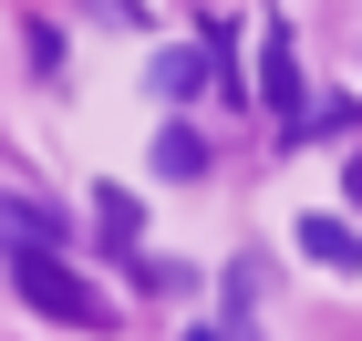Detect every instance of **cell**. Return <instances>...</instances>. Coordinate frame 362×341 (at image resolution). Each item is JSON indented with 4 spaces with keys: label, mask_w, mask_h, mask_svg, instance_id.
I'll list each match as a JSON object with an SVG mask.
<instances>
[{
    "label": "cell",
    "mask_w": 362,
    "mask_h": 341,
    "mask_svg": "<svg viewBox=\"0 0 362 341\" xmlns=\"http://www.w3.org/2000/svg\"><path fill=\"white\" fill-rule=\"evenodd\" d=\"M352 197H362V155H352Z\"/></svg>",
    "instance_id": "ba28073f"
},
{
    "label": "cell",
    "mask_w": 362,
    "mask_h": 341,
    "mask_svg": "<svg viewBox=\"0 0 362 341\" xmlns=\"http://www.w3.org/2000/svg\"><path fill=\"white\" fill-rule=\"evenodd\" d=\"M259 93H269V104L300 124V73H290V52H259Z\"/></svg>",
    "instance_id": "277c9868"
},
{
    "label": "cell",
    "mask_w": 362,
    "mask_h": 341,
    "mask_svg": "<svg viewBox=\"0 0 362 341\" xmlns=\"http://www.w3.org/2000/svg\"><path fill=\"white\" fill-rule=\"evenodd\" d=\"M207 166V145L187 135V124H166V135H156V176H197Z\"/></svg>",
    "instance_id": "5b68a950"
},
{
    "label": "cell",
    "mask_w": 362,
    "mask_h": 341,
    "mask_svg": "<svg viewBox=\"0 0 362 341\" xmlns=\"http://www.w3.org/2000/svg\"><path fill=\"white\" fill-rule=\"evenodd\" d=\"M197 341H207V331H197Z\"/></svg>",
    "instance_id": "9c48e42d"
},
{
    "label": "cell",
    "mask_w": 362,
    "mask_h": 341,
    "mask_svg": "<svg viewBox=\"0 0 362 341\" xmlns=\"http://www.w3.org/2000/svg\"><path fill=\"white\" fill-rule=\"evenodd\" d=\"M145 83L176 104V93H197V83H207V62H197V52H156V62H145Z\"/></svg>",
    "instance_id": "3957f363"
},
{
    "label": "cell",
    "mask_w": 362,
    "mask_h": 341,
    "mask_svg": "<svg viewBox=\"0 0 362 341\" xmlns=\"http://www.w3.org/2000/svg\"><path fill=\"white\" fill-rule=\"evenodd\" d=\"M300 258H310V269H341V280H352V269H362V238H352L341 217H300Z\"/></svg>",
    "instance_id": "7a4b0ae2"
},
{
    "label": "cell",
    "mask_w": 362,
    "mask_h": 341,
    "mask_svg": "<svg viewBox=\"0 0 362 341\" xmlns=\"http://www.w3.org/2000/svg\"><path fill=\"white\" fill-rule=\"evenodd\" d=\"M11 289H21L42 321H93V331H104V300H93V289L73 280L52 249H11Z\"/></svg>",
    "instance_id": "6da1fadb"
},
{
    "label": "cell",
    "mask_w": 362,
    "mask_h": 341,
    "mask_svg": "<svg viewBox=\"0 0 362 341\" xmlns=\"http://www.w3.org/2000/svg\"><path fill=\"white\" fill-rule=\"evenodd\" d=\"M93 217H104V238H114V249H135V197H124V186H104V197H93Z\"/></svg>",
    "instance_id": "8992f818"
},
{
    "label": "cell",
    "mask_w": 362,
    "mask_h": 341,
    "mask_svg": "<svg viewBox=\"0 0 362 341\" xmlns=\"http://www.w3.org/2000/svg\"><path fill=\"white\" fill-rule=\"evenodd\" d=\"M300 124H310V135H362V104H352V93H332V104L300 114Z\"/></svg>",
    "instance_id": "52a82bcc"
}]
</instances>
